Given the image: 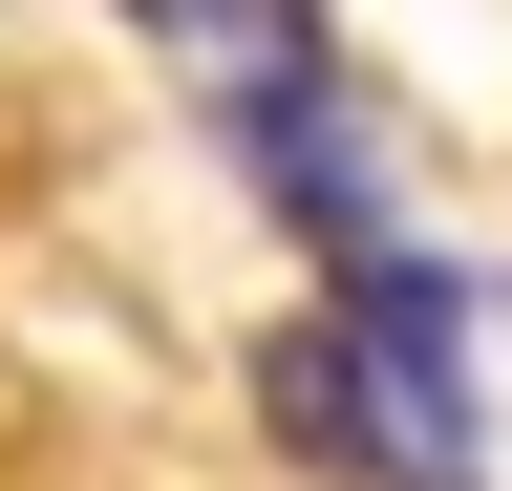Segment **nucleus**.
<instances>
[{"mask_svg":"<svg viewBox=\"0 0 512 491\" xmlns=\"http://www.w3.org/2000/svg\"><path fill=\"white\" fill-rule=\"evenodd\" d=\"M150 22H171V43H235V65H278V43H299V0H150Z\"/></svg>","mask_w":512,"mask_h":491,"instance_id":"1","label":"nucleus"}]
</instances>
